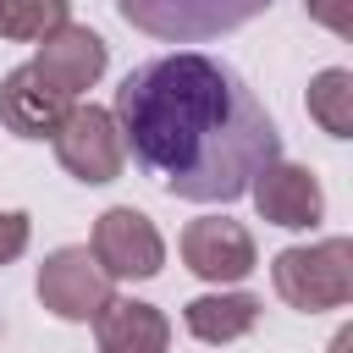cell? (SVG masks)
I'll return each mask as SVG.
<instances>
[{"label": "cell", "mask_w": 353, "mask_h": 353, "mask_svg": "<svg viewBox=\"0 0 353 353\" xmlns=\"http://www.w3.org/2000/svg\"><path fill=\"white\" fill-rule=\"evenodd\" d=\"M110 116L132 160L188 204H232L270 160H281V132L259 94L199 50L132 66Z\"/></svg>", "instance_id": "obj_1"}, {"label": "cell", "mask_w": 353, "mask_h": 353, "mask_svg": "<svg viewBox=\"0 0 353 353\" xmlns=\"http://www.w3.org/2000/svg\"><path fill=\"white\" fill-rule=\"evenodd\" d=\"M276 298L298 314H325L353 298V243L347 237H320V243H292L270 259Z\"/></svg>", "instance_id": "obj_2"}, {"label": "cell", "mask_w": 353, "mask_h": 353, "mask_svg": "<svg viewBox=\"0 0 353 353\" xmlns=\"http://www.w3.org/2000/svg\"><path fill=\"white\" fill-rule=\"evenodd\" d=\"M270 6L276 0H116L121 22L160 44H204V39L237 33Z\"/></svg>", "instance_id": "obj_3"}, {"label": "cell", "mask_w": 353, "mask_h": 353, "mask_svg": "<svg viewBox=\"0 0 353 353\" xmlns=\"http://www.w3.org/2000/svg\"><path fill=\"white\" fill-rule=\"evenodd\" d=\"M55 138V160L66 176H77L83 188H105L121 176L127 165V143H121V127L105 105H72L66 121L50 132Z\"/></svg>", "instance_id": "obj_4"}, {"label": "cell", "mask_w": 353, "mask_h": 353, "mask_svg": "<svg viewBox=\"0 0 353 353\" xmlns=\"http://www.w3.org/2000/svg\"><path fill=\"white\" fill-rule=\"evenodd\" d=\"M33 292H39V303H44L55 320H66V325H88V320L116 298V292H110V276L99 270L94 248H83V243H66V248L44 254Z\"/></svg>", "instance_id": "obj_5"}, {"label": "cell", "mask_w": 353, "mask_h": 353, "mask_svg": "<svg viewBox=\"0 0 353 353\" xmlns=\"http://www.w3.org/2000/svg\"><path fill=\"white\" fill-rule=\"evenodd\" d=\"M94 259H99V270L110 276V281H149V276H160V265H165V237H160V226L143 215V210H132V204H110L99 221H94Z\"/></svg>", "instance_id": "obj_6"}, {"label": "cell", "mask_w": 353, "mask_h": 353, "mask_svg": "<svg viewBox=\"0 0 353 353\" xmlns=\"http://www.w3.org/2000/svg\"><path fill=\"white\" fill-rule=\"evenodd\" d=\"M182 265L199 281L232 287V281H243L259 265V248H254V232L243 221H232V215H199V221L182 226Z\"/></svg>", "instance_id": "obj_7"}, {"label": "cell", "mask_w": 353, "mask_h": 353, "mask_svg": "<svg viewBox=\"0 0 353 353\" xmlns=\"http://www.w3.org/2000/svg\"><path fill=\"white\" fill-rule=\"evenodd\" d=\"M248 193H254L259 221L287 226V232H303V226H314V221L325 215V193H320L314 171L298 165V160H270V165L248 182Z\"/></svg>", "instance_id": "obj_8"}, {"label": "cell", "mask_w": 353, "mask_h": 353, "mask_svg": "<svg viewBox=\"0 0 353 353\" xmlns=\"http://www.w3.org/2000/svg\"><path fill=\"white\" fill-rule=\"evenodd\" d=\"M105 61H110V50H105V39L94 33V28H77V22H66V28H55L50 39H39V55H33V72L44 77V83H55L61 94H83V88H94L99 77H105Z\"/></svg>", "instance_id": "obj_9"}, {"label": "cell", "mask_w": 353, "mask_h": 353, "mask_svg": "<svg viewBox=\"0 0 353 353\" xmlns=\"http://www.w3.org/2000/svg\"><path fill=\"white\" fill-rule=\"evenodd\" d=\"M66 110H72V94H61L55 83H44L33 72V61L0 77V127L11 138H50L66 121Z\"/></svg>", "instance_id": "obj_10"}, {"label": "cell", "mask_w": 353, "mask_h": 353, "mask_svg": "<svg viewBox=\"0 0 353 353\" xmlns=\"http://www.w3.org/2000/svg\"><path fill=\"white\" fill-rule=\"evenodd\" d=\"M94 336H99V353H165L171 320L143 298H110L94 314Z\"/></svg>", "instance_id": "obj_11"}, {"label": "cell", "mask_w": 353, "mask_h": 353, "mask_svg": "<svg viewBox=\"0 0 353 353\" xmlns=\"http://www.w3.org/2000/svg\"><path fill=\"white\" fill-rule=\"evenodd\" d=\"M182 325L210 347L237 342L259 325V298L254 292H199L193 303H182Z\"/></svg>", "instance_id": "obj_12"}, {"label": "cell", "mask_w": 353, "mask_h": 353, "mask_svg": "<svg viewBox=\"0 0 353 353\" xmlns=\"http://www.w3.org/2000/svg\"><path fill=\"white\" fill-rule=\"evenodd\" d=\"M309 116L320 121V132L353 138V72L347 66H325L309 83Z\"/></svg>", "instance_id": "obj_13"}, {"label": "cell", "mask_w": 353, "mask_h": 353, "mask_svg": "<svg viewBox=\"0 0 353 353\" xmlns=\"http://www.w3.org/2000/svg\"><path fill=\"white\" fill-rule=\"evenodd\" d=\"M72 22V0H0V39L39 44Z\"/></svg>", "instance_id": "obj_14"}, {"label": "cell", "mask_w": 353, "mask_h": 353, "mask_svg": "<svg viewBox=\"0 0 353 353\" xmlns=\"http://www.w3.org/2000/svg\"><path fill=\"white\" fill-rule=\"evenodd\" d=\"M28 237H33V221H28V210H0V265L22 259Z\"/></svg>", "instance_id": "obj_15"}, {"label": "cell", "mask_w": 353, "mask_h": 353, "mask_svg": "<svg viewBox=\"0 0 353 353\" xmlns=\"http://www.w3.org/2000/svg\"><path fill=\"white\" fill-rule=\"evenodd\" d=\"M303 11H309L320 28H331L336 39L353 33V0H303Z\"/></svg>", "instance_id": "obj_16"}]
</instances>
